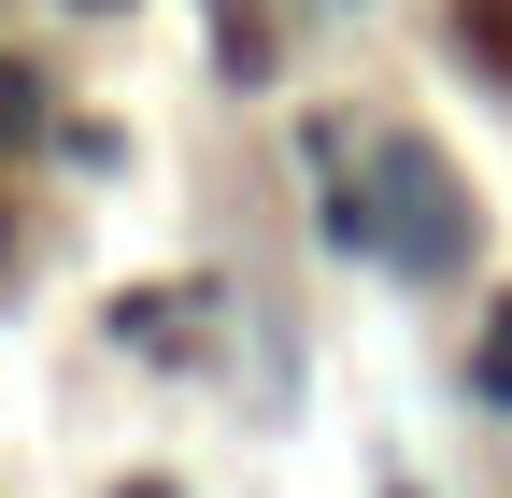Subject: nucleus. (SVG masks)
I'll return each instance as SVG.
<instances>
[{
  "label": "nucleus",
  "mask_w": 512,
  "mask_h": 498,
  "mask_svg": "<svg viewBox=\"0 0 512 498\" xmlns=\"http://www.w3.org/2000/svg\"><path fill=\"white\" fill-rule=\"evenodd\" d=\"M128 498H171V484H128Z\"/></svg>",
  "instance_id": "nucleus-1"
},
{
  "label": "nucleus",
  "mask_w": 512,
  "mask_h": 498,
  "mask_svg": "<svg viewBox=\"0 0 512 498\" xmlns=\"http://www.w3.org/2000/svg\"><path fill=\"white\" fill-rule=\"evenodd\" d=\"M0 114H15V86H0Z\"/></svg>",
  "instance_id": "nucleus-2"
}]
</instances>
